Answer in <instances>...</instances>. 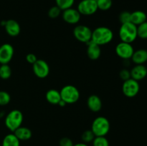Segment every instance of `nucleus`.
Segmentation results:
<instances>
[{
	"instance_id": "nucleus-27",
	"label": "nucleus",
	"mask_w": 147,
	"mask_h": 146,
	"mask_svg": "<svg viewBox=\"0 0 147 146\" xmlns=\"http://www.w3.org/2000/svg\"><path fill=\"white\" fill-rule=\"evenodd\" d=\"M92 143L93 146H109V141L106 136L96 137Z\"/></svg>"
},
{
	"instance_id": "nucleus-29",
	"label": "nucleus",
	"mask_w": 147,
	"mask_h": 146,
	"mask_svg": "<svg viewBox=\"0 0 147 146\" xmlns=\"http://www.w3.org/2000/svg\"><path fill=\"white\" fill-rule=\"evenodd\" d=\"M10 101H11L10 94L6 91H0V105H7L10 102Z\"/></svg>"
},
{
	"instance_id": "nucleus-22",
	"label": "nucleus",
	"mask_w": 147,
	"mask_h": 146,
	"mask_svg": "<svg viewBox=\"0 0 147 146\" xmlns=\"http://www.w3.org/2000/svg\"><path fill=\"white\" fill-rule=\"evenodd\" d=\"M11 69L9 64H1L0 66V78L2 80H8L11 76Z\"/></svg>"
},
{
	"instance_id": "nucleus-15",
	"label": "nucleus",
	"mask_w": 147,
	"mask_h": 146,
	"mask_svg": "<svg viewBox=\"0 0 147 146\" xmlns=\"http://www.w3.org/2000/svg\"><path fill=\"white\" fill-rule=\"evenodd\" d=\"M87 44V55L89 59L92 60H96L101 55L100 46L93 42L92 40L86 43Z\"/></svg>"
},
{
	"instance_id": "nucleus-23",
	"label": "nucleus",
	"mask_w": 147,
	"mask_h": 146,
	"mask_svg": "<svg viewBox=\"0 0 147 146\" xmlns=\"http://www.w3.org/2000/svg\"><path fill=\"white\" fill-rule=\"evenodd\" d=\"M56 6L59 7L62 11L73 7L75 0H55Z\"/></svg>"
},
{
	"instance_id": "nucleus-6",
	"label": "nucleus",
	"mask_w": 147,
	"mask_h": 146,
	"mask_svg": "<svg viewBox=\"0 0 147 146\" xmlns=\"http://www.w3.org/2000/svg\"><path fill=\"white\" fill-rule=\"evenodd\" d=\"M78 11L81 15L90 16L98 10L96 0H81L77 7Z\"/></svg>"
},
{
	"instance_id": "nucleus-13",
	"label": "nucleus",
	"mask_w": 147,
	"mask_h": 146,
	"mask_svg": "<svg viewBox=\"0 0 147 146\" xmlns=\"http://www.w3.org/2000/svg\"><path fill=\"white\" fill-rule=\"evenodd\" d=\"M4 27L7 34L10 37H17L21 31V27L20 24L14 19H9L5 21Z\"/></svg>"
},
{
	"instance_id": "nucleus-8",
	"label": "nucleus",
	"mask_w": 147,
	"mask_h": 146,
	"mask_svg": "<svg viewBox=\"0 0 147 146\" xmlns=\"http://www.w3.org/2000/svg\"><path fill=\"white\" fill-rule=\"evenodd\" d=\"M139 90H140L139 83L136 80L130 78L126 81H123L122 84V92L126 97L129 98L136 97L139 93Z\"/></svg>"
},
{
	"instance_id": "nucleus-4",
	"label": "nucleus",
	"mask_w": 147,
	"mask_h": 146,
	"mask_svg": "<svg viewBox=\"0 0 147 146\" xmlns=\"http://www.w3.org/2000/svg\"><path fill=\"white\" fill-rule=\"evenodd\" d=\"M24 120L22 113L19 110L10 111L4 119L5 125L11 132L14 133L18 127L22 126Z\"/></svg>"
},
{
	"instance_id": "nucleus-3",
	"label": "nucleus",
	"mask_w": 147,
	"mask_h": 146,
	"mask_svg": "<svg viewBox=\"0 0 147 146\" xmlns=\"http://www.w3.org/2000/svg\"><path fill=\"white\" fill-rule=\"evenodd\" d=\"M110 122L103 116H98L96 117L92 123L91 129L96 137L106 136L110 131Z\"/></svg>"
},
{
	"instance_id": "nucleus-2",
	"label": "nucleus",
	"mask_w": 147,
	"mask_h": 146,
	"mask_svg": "<svg viewBox=\"0 0 147 146\" xmlns=\"http://www.w3.org/2000/svg\"><path fill=\"white\" fill-rule=\"evenodd\" d=\"M121 42L131 44L138 37L137 27L131 22L121 24L119 31Z\"/></svg>"
},
{
	"instance_id": "nucleus-18",
	"label": "nucleus",
	"mask_w": 147,
	"mask_h": 146,
	"mask_svg": "<svg viewBox=\"0 0 147 146\" xmlns=\"http://www.w3.org/2000/svg\"><path fill=\"white\" fill-rule=\"evenodd\" d=\"M13 133L15 135L16 137L20 141L21 140L22 141H25V140H30L32 137V130L30 128H28V127H23V126H20Z\"/></svg>"
},
{
	"instance_id": "nucleus-11",
	"label": "nucleus",
	"mask_w": 147,
	"mask_h": 146,
	"mask_svg": "<svg viewBox=\"0 0 147 146\" xmlns=\"http://www.w3.org/2000/svg\"><path fill=\"white\" fill-rule=\"evenodd\" d=\"M14 53V47L11 44L5 43L0 46V64H9L12 60Z\"/></svg>"
},
{
	"instance_id": "nucleus-7",
	"label": "nucleus",
	"mask_w": 147,
	"mask_h": 146,
	"mask_svg": "<svg viewBox=\"0 0 147 146\" xmlns=\"http://www.w3.org/2000/svg\"><path fill=\"white\" fill-rule=\"evenodd\" d=\"M73 35L78 41L86 44L91 40L92 30L88 26L80 24L74 28Z\"/></svg>"
},
{
	"instance_id": "nucleus-21",
	"label": "nucleus",
	"mask_w": 147,
	"mask_h": 146,
	"mask_svg": "<svg viewBox=\"0 0 147 146\" xmlns=\"http://www.w3.org/2000/svg\"><path fill=\"white\" fill-rule=\"evenodd\" d=\"M1 146H20V140L14 133H10L4 137Z\"/></svg>"
},
{
	"instance_id": "nucleus-24",
	"label": "nucleus",
	"mask_w": 147,
	"mask_h": 146,
	"mask_svg": "<svg viewBox=\"0 0 147 146\" xmlns=\"http://www.w3.org/2000/svg\"><path fill=\"white\" fill-rule=\"evenodd\" d=\"M98 9L101 11H107L112 7L113 1L112 0H96Z\"/></svg>"
},
{
	"instance_id": "nucleus-20",
	"label": "nucleus",
	"mask_w": 147,
	"mask_h": 146,
	"mask_svg": "<svg viewBox=\"0 0 147 146\" xmlns=\"http://www.w3.org/2000/svg\"><path fill=\"white\" fill-rule=\"evenodd\" d=\"M45 97L47 101L52 104H58L61 100L60 92L55 89H50L46 92Z\"/></svg>"
},
{
	"instance_id": "nucleus-35",
	"label": "nucleus",
	"mask_w": 147,
	"mask_h": 146,
	"mask_svg": "<svg viewBox=\"0 0 147 146\" xmlns=\"http://www.w3.org/2000/svg\"><path fill=\"white\" fill-rule=\"evenodd\" d=\"M66 103L64 101H63V100H60V102H59V104H58V105H60V106H61V107H65V106L66 105Z\"/></svg>"
},
{
	"instance_id": "nucleus-1",
	"label": "nucleus",
	"mask_w": 147,
	"mask_h": 146,
	"mask_svg": "<svg viewBox=\"0 0 147 146\" xmlns=\"http://www.w3.org/2000/svg\"><path fill=\"white\" fill-rule=\"evenodd\" d=\"M113 39V31L107 27H98L92 31L91 40L100 47L110 43Z\"/></svg>"
},
{
	"instance_id": "nucleus-16",
	"label": "nucleus",
	"mask_w": 147,
	"mask_h": 146,
	"mask_svg": "<svg viewBox=\"0 0 147 146\" xmlns=\"http://www.w3.org/2000/svg\"><path fill=\"white\" fill-rule=\"evenodd\" d=\"M102 100L96 94L89 96L87 100V106L89 110L94 113H98L102 109Z\"/></svg>"
},
{
	"instance_id": "nucleus-28",
	"label": "nucleus",
	"mask_w": 147,
	"mask_h": 146,
	"mask_svg": "<svg viewBox=\"0 0 147 146\" xmlns=\"http://www.w3.org/2000/svg\"><path fill=\"white\" fill-rule=\"evenodd\" d=\"M62 10L57 6H53L48 10V17L51 19H56L62 14Z\"/></svg>"
},
{
	"instance_id": "nucleus-30",
	"label": "nucleus",
	"mask_w": 147,
	"mask_h": 146,
	"mask_svg": "<svg viewBox=\"0 0 147 146\" xmlns=\"http://www.w3.org/2000/svg\"><path fill=\"white\" fill-rule=\"evenodd\" d=\"M119 19L121 24H125V23L131 22V12L127 11H122L119 14Z\"/></svg>"
},
{
	"instance_id": "nucleus-32",
	"label": "nucleus",
	"mask_w": 147,
	"mask_h": 146,
	"mask_svg": "<svg viewBox=\"0 0 147 146\" xmlns=\"http://www.w3.org/2000/svg\"><path fill=\"white\" fill-rule=\"evenodd\" d=\"M60 146H73V142L69 137H63L60 140Z\"/></svg>"
},
{
	"instance_id": "nucleus-5",
	"label": "nucleus",
	"mask_w": 147,
	"mask_h": 146,
	"mask_svg": "<svg viewBox=\"0 0 147 146\" xmlns=\"http://www.w3.org/2000/svg\"><path fill=\"white\" fill-rule=\"evenodd\" d=\"M61 100L66 104H74L80 99V92L78 89L72 84L64 86L60 91Z\"/></svg>"
},
{
	"instance_id": "nucleus-34",
	"label": "nucleus",
	"mask_w": 147,
	"mask_h": 146,
	"mask_svg": "<svg viewBox=\"0 0 147 146\" xmlns=\"http://www.w3.org/2000/svg\"><path fill=\"white\" fill-rule=\"evenodd\" d=\"M73 146H88L86 143H77V144H74Z\"/></svg>"
},
{
	"instance_id": "nucleus-19",
	"label": "nucleus",
	"mask_w": 147,
	"mask_h": 146,
	"mask_svg": "<svg viewBox=\"0 0 147 146\" xmlns=\"http://www.w3.org/2000/svg\"><path fill=\"white\" fill-rule=\"evenodd\" d=\"M131 59L136 64H144L147 62V50L140 49L134 51Z\"/></svg>"
},
{
	"instance_id": "nucleus-10",
	"label": "nucleus",
	"mask_w": 147,
	"mask_h": 146,
	"mask_svg": "<svg viewBox=\"0 0 147 146\" xmlns=\"http://www.w3.org/2000/svg\"><path fill=\"white\" fill-rule=\"evenodd\" d=\"M32 70L34 74L38 78L44 79L50 74V66L44 60H37L32 64Z\"/></svg>"
},
{
	"instance_id": "nucleus-12",
	"label": "nucleus",
	"mask_w": 147,
	"mask_h": 146,
	"mask_svg": "<svg viewBox=\"0 0 147 146\" xmlns=\"http://www.w3.org/2000/svg\"><path fill=\"white\" fill-rule=\"evenodd\" d=\"M62 17L63 20L67 24H76L80 21L81 14L79 13L77 9L71 7L62 11Z\"/></svg>"
},
{
	"instance_id": "nucleus-25",
	"label": "nucleus",
	"mask_w": 147,
	"mask_h": 146,
	"mask_svg": "<svg viewBox=\"0 0 147 146\" xmlns=\"http://www.w3.org/2000/svg\"><path fill=\"white\" fill-rule=\"evenodd\" d=\"M96 137L94 133H93L91 130H87L83 133L81 135V139L83 140V143H92L94 138Z\"/></svg>"
},
{
	"instance_id": "nucleus-14",
	"label": "nucleus",
	"mask_w": 147,
	"mask_h": 146,
	"mask_svg": "<svg viewBox=\"0 0 147 146\" xmlns=\"http://www.w3.org/2000/svg\"><path fill=\"white\" fill-rule=\"evenodd\" d=\"M131 78L141 81L147 76V68L144 64H136L130 71Z\"/></svg>"
},
{
	"instance_id": "nucleus-26",
	"label": "nucleus",
	"mask_w": 147,
	"mask_h": 146,
	"mask_svg": "<svg viewBox=\"0 0 147 146\" xmlns=\"http://www.w3.org/2000/svg\"><path fill=\"white\" fill-rule=\"evenodd\" d=\"M137 35L141 39H147V21L137 26Z\"/></svg>"
},
{
	"instance_id": "nucleus-9",
	"label": "nucleus",
	"mask_w": 147,
	"mask_h": 146,
	"mask_svg": "<svg viewBox=\"0 0 147 146\" xmlns=\"http://www.w3.org/2000/svg\"><path fill=\"white\" fill-rule=\"evenodd\" d=\"M116 53L117 56H119L120 58L123 59L124 60H129L131 58L132 55L134 54L133 46L131 44L127 42H121L117 45L116 46Z\"/></svg>"
},
{
	"instance_id": "nucleus-31",
	"label": "nucleus",
	"mask_w": 147,
	"mask_h": 146,
	"mask_svg": "<svg viewBox=\"0 0 147 146\" xmlns=\"http://www.w3.org/2000/svg\"><path fill=\"white\" fill-rule=\"evenodd\" d=\"M119 77L123 81H126V80H129V79L131 78L130 71L129 70H127V69H123L119 72Z\"/></svg>"
},
{
	"instance_id": "nucleus-17",
	"label": "nucleus",
	"mask_w": 147,
	"mask_h": 146,
	"mask_svg": "<svg viewBox=\"0 0 147 146\" xmlns=\"http://www.w3.org/2000/svg\"><path fill=\"white\" fill-rule=\"evenodd\" d=\"M147 16L146 13L141 10H136L131 13V22L136 27L146 21Z\"/></svg>"
},
{
	"instance_id": "nucleus-33",
	"label": "nucleus",
	"mask_w": 147,
	"mask_h": 146,
	"mask_svg": "<svg viewBox=\"0 0 147 146\" xmlns=\"http://www.w3.org/2000/svg\"><path fill=\"white\" fill-rule=\"evenodd\" d=\"M37 60L38 59H37V56L34 54H33V53H29V54H27L26 55V60H27V62L31 64H34Z\"/></svg>"
}]
</instances>
